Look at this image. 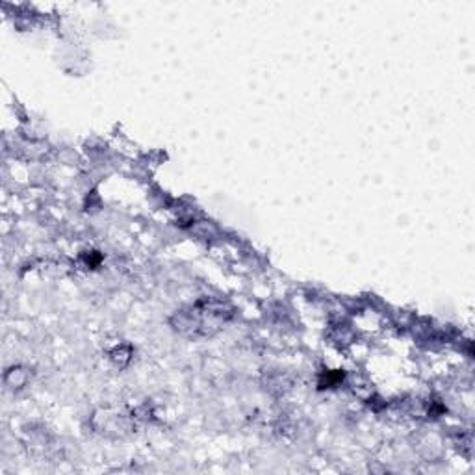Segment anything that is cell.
<instances>
[{"mask_svg":"<svg viewBox=\"0 0 475 475\" xmlns=\"http://www.w3.org/2000/svg\"><path fill=\"white\" fill-rule=\"evenodd\" d=\"M236 310L231 302L216 297H202L193 305L182 307L171 316L169 323L178 334L192 340L210 338L225 329L234 317Z\"/></svg>","mask_w":475,"mask_h":475,"instance_id":"1","label":"cell"},{"mask_svg":"<svg viewBox=\"0 0 475 475\" xmlns=\"http://www.w3.org/2000/svg\"><path fill=\"white\" fill-rule=\"evenodd\" d=\"M92 425L97 432L106 435V437H125L136 429L134 414H126L123 410H111V408H102V410L95 413Z\"/></svg>","mask_w":475,"mask_h":475,"instance_id":"2","label":"cell"},{"mask_svg":"<svg viewBox=\"0 0 475 475\" xmlns=\"http://www.w3.org/2000/svg\"><path fill=\"white\" fill-rule=\"evenodd\" d=\"M26 381H28V371L23 368H13L6 375V383L10 384L11 388H23Z\"/></svg>","mask_w":475,"mask_h":475,"instance_id":"3","label":"cell"},{"mask_svg":"<svg viewBox=\"0 0 475 475\" xmlns=\"http://www.w3.org/2000/svg\"><path fill=\"white\" fill-rule=\"evenodd\" d=\"M111 360H114L119 368L126 366V362L130 360V347H117V349L111 351Z\"/></svg>","mask_w":475,"mask_h":475,"instance_id":"4","label":"cell"}]
</instances>
